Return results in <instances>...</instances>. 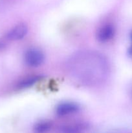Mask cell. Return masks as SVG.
<instances>
[{
    "label": "cell",
    "instance_id": "cell-7",
    "mask_svg": "<svg viewBox=\"0 0 132 133\" xmlns=\"http://www.w3.org/2000/svg\"><path fill=\"white\" fill-rule=\"evenodd\" d=\"M41 79L42 77L40 75H31V76L27 77L18 83L17 88L20 90L28 88L41 81Z\"/></svg>",
    "mask_w": 132,
    "mask_h": 133
},
{
    "label": "cell",
    "instance_id": "cell-9",
    "mask_svg": "<svg viewBox=\"0 0 132 133\" xmlns=\"http://www.w3.org/2000/svg\"><path fill=\"white\" fill-rule=\"evenodd\" d=\"M128 53H129V55L132 57V45H131V47L129 48V50H128Z\"/></svg>",
    "mask_w": 132,
    "mask_h": 133
},
{
    "label": "cell",
    "instance_id": "cell-5",
    "mask_svg": "<svg viewBox=\"0 0 132 133\" xmlns=\"http://www.w3.org/2000/svg\"><path fill=\"white\" fill-rule=\"evenodd\" d=\"M28 32V28L25 24H19L13 27L6 35V38L10 40H19L23 38Z\"/></svg>",
    "mask_w": 132,
    "mask_h": 133
},
{
    "label": "cell",
    "instance_id": "cell-6",
    "mask_svg": "<svg viewBox=\"0 0 132 133\" xmlns=\"http://www.w3.org/2000/svg\"><path fill=\"white\" fill-rule=\"evenodd\" d=\"M85 125L82 123H72L63 125L60 128L61 133H82Z\"/></svg>",
    "mask_w": 132,
    "mask_h": 133
},
{
    "label": "cell",
    "instance_id": "cell-4",
    "mask_svg": "<svg viewBox=\"0 0 132 133\" xmlns=\"http://www.w3.org/2000/svg\"><path fill=\"white\" fill-rule=\"evenodd\" d=\"M80 109L78 105L75 103L64 102L59 104L56 109L57 115L60 116H65L78 112Z\"/></svg>",
    "mask_w": 132,
    "mask_h": 133
},
{
    "label": "cell",
    "instance_id": "cell-3",
    "mask_svg": "<svg viewBox=\"0 0 132 133\" xmlns=\"http://www.w3.org/2000/svg\"><path fill=\"white\" fill-rule=\"evenodd\" d=\"M115 33V30L113 25L107 23L98 29L97 33V38L100 42H107L113 38Z\"/></svg>",
    "mask_w": 132,
    "mask_h": 133
},
{
    "label": "cell",
    "instance_id": "cell-2",
    "mask_svg": "<svg viewBox=\"0 0 132 133\" xmlns=\"http://www.w3.org/2000/svg\"><path fill=\"white\" fill-rule=\"evenodd\" d=\"M45 59L43 53L38 48H31L24 55V61L28 66L36 68L42 64Z\"/></svg>",
    "mask_w": 132,
    "mask_h": 133
},
{
    "label": "cell",
    "instance_id": "cell-10",
    "mask_svg": "<svg viewBox=\"0 0 132 133\" xmlns=\"http://www.w3.org/2000/svg\"><path fill=\"white\" fill-rule=\"evenodd\" d=\"M131 42H132V32H131Z\"/></svg>",
    "mask_w": 132,
    "mask_h": 133
},
{
    "label": "cell",
    "instance_id": "cell-1",
    "mask_svg": "<svg viewBox=\"0 0 132 133\" xmlns=\"http://www.w3.org/2000/svg\"><path fill=\"white\" fill-rule=\"evenodd\" d=\"M67 69L76 82L85 85L102 83L107 76L109 66L102 54L93 51L75 53L68 61Z\"/></svg>",
    "mask_w": 132,
    "mask_h": 133
},
{
    "label": "cell",
    "instance_id": "cell-8",
    "mask_svg": "<svg viewBox=\"0 0 132 133\" xmlns=\"http://www.w3.org/2000/svg\"><path fill=\"white\" fill-rule=\"evenodd\" d=\"M51 127V123L48 121H41L36 123L34 127V131L36 133H45L47 132Z\"/></svg>",
    "mask_w": 132,
    "mask_h": 133
}]
</instances>
